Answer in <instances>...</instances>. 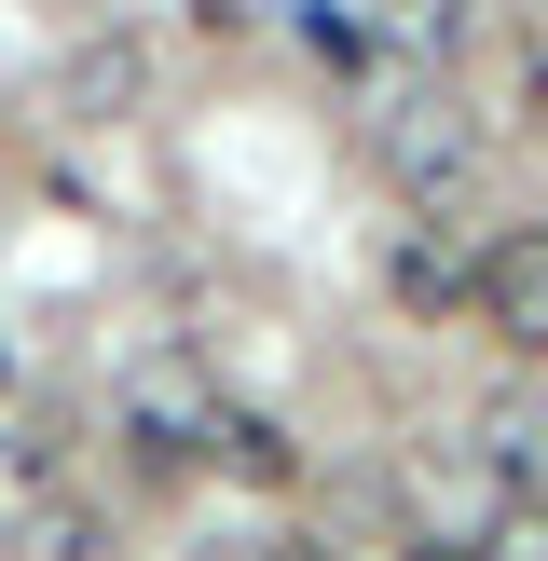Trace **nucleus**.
<instances>
[{"instance_id": "obj_16", "label": "nucleus", "mask_w": 548, "mask_h": 561, "mask_svg": "<svg viewBox=\"0 0 548 561\" xmlns=\"http://www.w3.org/2000/svg\"><path fill=\"white\" fill-rule=\"evenodd\" d=\"M192 14H206V27H247V14H261V0H192Z\"/></svg>"}, {"instance_id": "obj_8", "label": "nucleus", "mask_w": 548, "mask_h": 561, "mask_svg": "<svg viewBox=\"0 0 548 561\" xmlns=\"http://www.w3.org/2000/svg\"><path fill=\"white\" fill-rule=\"evenodd\" d=\"M480 453H493V480L535 507V493H548V411H535V398H493V411H480Z\"/></svg>"}, {"instance_id": "obj_11", "label": "nucleus", "mask_w": 548, "mask_h": 561, "mask_svg": "<svg viewBox=\"0 0 548 561\" xmlns=\"http://www.w3.org/2000/svg\"><path fill=\"white\" fill-rule=\"evenodd\" d=\"M480 561H548V507H521L507 535H480Z\"/></svg>"}, {"instance_id": "obj_3", "label": "nucleus", "mask_w": 548, "mask_h": 561, "mask_svg": "<svg viewBox=\"0 0 548 561\" xmlns=\"http://www.w3.org/2000/svg\"><path fill=\"white\" fill-rule=\"evenodd\" d=\"M384 179H398L411 206H438V192L480 179V137H466L453 110H384Z\"/></svg>"}, {"instance_id": "obj_14", "label": "nucleus", "mask_w": 548, "mask_h": 561, "mask_svg": "<svg viewBox=\"0 0 548 561\" xmlns=\"http://www.w3.org/2000/svg\"><path fill=\"white\" fill-rule=\"evenodd\" d=\"M398 561H480V535H411Z\"/></svg>"}, {"instance_id": "obj_6", "label": "nucleus", "mask_w": 548, "mask_h": 561, "mask_svg": "<svg viewBox=\"0 0 548 561\" xmlns=\"http://www.w3.org/2000/svg\"><path fill=\"white\" fill-rule=\"evenodd\" d=\"M69 453H82V425H69V411H42V398H27L14 425H0V480H14V507H42V493H69Z\"/></svg>"}, {"instance_id": "obj_4", "label": "nucleus", "mask_w": 548, "mask_h": 561, "mask_svg": "<svg viewBox=\"0 0 548 561\" xmlns=\"http://www.w3.org/2000/svg\"><path fill=\"white\" fill-rule=\"evenodd\" d=\"M192 466H219V480H247V493H288V480H301V438L274 425V411H247V398H206Z\"/></svg>"}, {"instance_id": "obj_13", "label": "nucleus", "mask_w": 548, "mask_h": 561, "mask_svg": "<svg viewBox=\"0 0 548 561\" xmlns=\"http://www.w3.org/2000/svg\"><path fill=\"white\" fill-rule=\"evenodd\" d=\"M179 561H274V535H206V548H179Z\"/></svg>"}, {"instance_id": "obj_7", "label": "nucleus", "mask_w": 548, "mask_h": 561, "mask_svg": "<svg viewBox=\"0 0 548 561\" xmlns=\"http://www.w3.org/2000/svg\"><path fill=\"white\" fill-rule=\"evenodd\" d=\"M384 288H398V316H466V288H480V261H466L453 233H398V261H384Z\"/></svg>"}, {"instance_id": "obj_5", "label": "nucleus", "mask_w": 548, "mask_h": 561, "mask_svg": "<svg viewBox=\"0 0 548 561\" xmlns=\"http://www.w3.org/2000/svg\"><path fill=\"white\" fill-rule=\"evenodd\" d=\"M0 561H124V535H110V507L69 480V493H42V507L0 520Z\"/></svg>"}, {"instance_id": "obj_9", "label": "nucleus", "mask_w": 548, "mask_h": 561, "mask_svg": "<svg viewBox=\"0 0 548 561\" xmlns=\"http://www.w3.org/2000/svg\"><path fill=\"white\" fill-rule=\"evenodd\" d=\"M124 96H151V55L137 42H82L69 55V110H124Z\"/></svg>"}, {"instance_id": "obj_1", "label": "nucleus", "mask_w": 548, "mask_h": 561, "mask_svg": "<svg viewBox=\"0 0 548 561\" xmlns=\"http://www.w3.org/2000/svg\"><path fill=\"white\" fill-rule=\"evenodd\" d=\"M110 438H124L137 480H179L192 438H206V383H192V370H137V383H124V411H110Z\"/></svg>"}, {"instance_id": "obj_12", "label": "nucleus", "mask_w": 548, "mask_h": 561, "mask_svg": "<svg viewBox=\"0 0 548 561\" xmlns=\"http://www.w3.org/2000/svg\"><path fill=\"white\" fill-rule=\"evenodd\" d=\"M14 411H27V343L0 329V425H14Z\"/></svg>"}, {"instance_id": "obj_10", "label": "nucleus", "mask_w": 548, "mask_h": 561, "mask_svg": "<svg viewBox=\"0 0 548 561\" xmlns=\"http://www.w3.org/2000/svg\"><path fill=\"white\" fill-rule=\"evenodd\" d=\"M507 124H521V137H548V42H521V55H507Z\"/></svg>"}, {"instance_id": "obj_2", "label": "nucleus", "mask_w": 548, "mask_h": 561, "mask_svg": "<svg viewBox=\"0 0 548 561\" xmlns=\"http://www.w3.org/2000/svg\"><path fill=\"white\" fill-rule=\"evenodd\" d=\"M466 316H480L507 356H548V233L480 247V288H466Z\"/></svg>"}, {"instance_id": "obj_15", "label": "nucleus", "mask_w": 548, "mask_h": 561, "mask_svg": "<svg viewBox=\"0 0 548 561\" xmlns=\"http://www.w3.org/2000/svg\"><path fill=\"white\" fill-rule=\"evenodd\" d=\"M274 561H343V548H329V535H274Z\"/></svg>"}]
</instances>
